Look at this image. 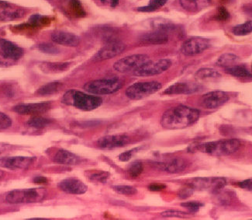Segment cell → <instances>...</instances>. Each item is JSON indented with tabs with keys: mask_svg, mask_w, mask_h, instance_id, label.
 <instances>
[{
	"mask_svg": "<svg viewBox=\"0 0 252 220\" xmlns=\"http://www.w3.org/2000/svg\"><path fill=\"white\" fill-rule=\"evenodd\" d=\"M200 113L196 109L185 105H178L168 109L163 114L161 126L165 129H182L197 122Z\"/></svg>",
	"mask_w": 252,
	"mask_h": 220,
	"instance_id": "obj_1",
	"label": "cell"
},
{
	"mask_svg": "<svg viewBox=\"0 0 252 220\" xmlns=\"http://www.w3.org/2000/svg\"><path fill=\"white\" fill-rule=\"evenodd\" d=\"M63 102L79 110L90 111L99 108L102 105V100L101 97L94 94H85L79 90H70L63 96Z\"/></svg>",
	"mask_w": 252,
	"mask_h": 220,
	"instance_id": "obj_2",
	"label": "cell"
},
{
	"mask_svg": "<svg viewBox=\"0 0 252 220\" xmlns=\"http://www.w3.org/2000/svg\"><path fill=\"white\" fill-rule=\"evenodd\" d=\"M241 147L239 140L236 139L210 142L194 146L193 151L201 152L211 156H222L233 154Z\"/></svg>",
	"mask_w": 252,
	"mask_h": 220,
	"instance_id": "obj_3",
	"label": "cell"
},
{
	"mask_svg": "<svg viewBox=\"0 0 252 220\" xmlns=\"http://www.w3.org/2000/svg\"><path fill=\"white\" fill-rule=\"evenodd\" d=\"M47 194V190L42 187L17 189L8 192L5 197V201L9 204L37 203L44 200Z\"/></svg>",
	"mask_w": 252,
	"mask_h": 220,
	"instance_id": "obj_4",
	"label": "cell"
},
{
	"mask_svg": "<svg viewBox=\"0 0 252 220\" xmlns=\"http://www.w3.org/2000/svg\"><path fill=\"white\" fill-rule=\"evenodd\" d=\"M123 83L120 79H102L90 81L84 85V90L94 95H107L114 94L122 88Z\"/></svg>",
	"mask_w": 252,
	"mask_h": 220,
	"instance_id": "obj_5",
	"label": "cell"
},
{
	"mask_svg": "<svg viewBox=\"0 0 252 220\" xmlns=\"http://www.w3.org/2000/svg\"><path fill=\"white\" fill-rule=\"evenodd\" d=\"M161 83L157 81L139 82L126 89V96L130 100L143 99L161 90Z\"/></svg>",
	"mask_w": 252,
	"mask_h": 220,
	"instance_id": "obj_6",
	"label": "cell"
},
{
	"mask_svg": "<svg viewBox=\"0 0 252 220\" xmlns=\"http://www.w3.org/2000/svg\"><path fill=\"white\" fill-rule=\"evenodd\" d=\"M149 61L150 59L146 55L136 54V55H129L117 61L114 63V69L115 71L118 72L120 73H127L131 72L133 73Z\"/></svg>",
	"mask_w": 252,
	"mask_h": 220,
	"instance_id": "obj_7",
	"label": "cell"
},
{
	"mask_svg": "<svg viewBox=\"0 0 252 220\" xmlns=\"http://www.w3.org/2000/svg\"><path fill=\"white\" fill-rule=\"evenodd\" d=\"M172 63L169 59H159L157 61H149L141 68L133 72V75L139 77H148L159 75L171 68Z\"/></svg>",
	"mask_w": 252,
	"mask_h": 220,
	"instance_id": "obj_8",
	"label": "cell"
},
{
	"mask_svg": "<svg viewBox=\"0 0 252 220\" xmlns=\"http://www.w3.org/2000/svg\"><path fill=\"white\" fill-rule=\"evenodd\" d=\"M227 182L222 178H198L190 180L187 187L198 191H218L226 185Z\"/></svg>",
	"mask_w": 252,
	"mask_h": 220,
	"instance_id": "obj_9",
	"label": "cell"
},
{
	"mask_svg": "<svg viewBox=\"0 0 252 220\" xmlns=\"http://www.w3.org/2000/svg\"><path fill=\"white\" fill-rule=\"evenodd\" d=\"M28 10L23 6H17L6 1H0V21L9 22L24 18Z\"/></svg>",
	"mask_w": 252,
	"mask_h": 220,
	"instance_id": "obj_10",
	"label": "cell"
},
{
	"mask_svg": "<svg viewBox=\"0 0 252 220\" xmlns=\"http://www.w3.org/2000/svg\"><path fill=\"white\" fill-rule=\"evenodd\" d=\"M125 48H126L125 44H123L121 41L111 40L96 52L93 58V60L100 62V61L113 59L117 55H121L125 51Z\"/></svg>",
	"mask_w": 252,
	"mask_h": 220,
	"instance_id": "obj_11",
	"label": "cell"
},
{
	"mask_svg": "<svg viewBox=\"0 0 252 220\" xmlns=\"http://www.w3.org/2000/svg\"><path fill=\"white\" fill-rule=\"evenodd\" d=\"M210 40L203 37H192L188 39L182 45V53L187 56L199 55L210 48Z\"/></svg>",
	"mask_w": 252,
	"mask_h": 220,
	"instance_id": "obj_12",
	"label": "cell"
},
{
	"mask_svg": "<svg viewBox=\"0 0 252 220\" xmlns=\"http://www.w3.org/2000/svg\"><path fill=\"white\" fill-rule=\"evenodd\" d=\"M228 100V94L225 92L216 90L209 92L202 96L200 98V105L206 109H218L227 103Z\"/></svg>",
	"mask_w": 252,
	"mask_h": 220,
	"instance_id": "obj_13",
	"label": "cell"
},
{
	"mask_svg": "<svg viewBox=\"0 0 252 220\" xmlns=\"http://www.w3.org/2000/svg\"><path fill=\"white\" fill-rule=\"evenodd\" d=\"M51 109L50 102L42 103L21 104L13 107V110L21 115H40Z\"/></svg>",
	"mask_w": 252,
	"mask_h": 220,
	"instance_id": "obj_14",
	"label": "cell"
},
{
	"mask_svg": "<svg viewBox=\"0 0 252 220\" xmlns=\"http://www.w3.org/2000/svg\"><path fill=\"white\" fill-rule=\"evenodd\" d=\"M35 158L30 156H9L0 159V167L12 171L29 168L34 162Z\"/></svg>",
	"mask_w": 252,
	"mask_h": 220,
	"instance_id": "obj_15",
	"label": "cell"
},
{
	"mask_svg": "<svg viewBox=\"0 0 252 220\" xmlns=\"http://www.w3.org/2000/svg\"><path fill=\"white\" fill-rule=\"evenodd\" d=\"M130 143V137L126 135H111L101 137L97 141V146L101 149H111L125 147Z\"/></svg>",
	"mask_w": 252,
	"mask_h": 220,
	"instance_id": "obj_16",
	"label": "cell"
},
{
	"mask_svg": "<svg viewBox=\"0 0 252 220\" xmlns=\"http://www.w3.org/2000/svg\"><path fill=\"white\" fill-rule=\"evenodd\" d=\"M59 187L67 194H82L88 190V187L82 181L76 178H66L59 183Z\"/></svg>",
	"mask_w": 252,
	"mask_h": 220,
	"instance_id": "obj_17",
	"label": "cell"
},
{
	"mask_svg": "<svg viewBox=\"0 0 252 220\" xmlns=\"http://www.w3.org/2000/svg\"><path fill=\"white\" fill-rule=\"evenodd\" d=\"M0 49L4 59L13 61L21 59L24 53L23 48L6 39H0Z\"/></svg>",
	"mask_w": 252,
	"mask_h": 220,
	"instance_id": "obj_18",
	"label": "cell"
},
{
	"mask_svg": "<svg viewBox=\"0 0 252 220\" xmlns=\"http://www.w3.org/2000/svg\"><path fill=\"white\" fill-rule=\"evenodd\" d=\"M201 86L197 83L179 82L169 86L163 92L165 95H180V94H191L201 90Z\"/></svg>",
	"mask_w": 252,
	"mask_h": 220,
	"instance_id": "obj_19",
	"label": "cell"
},
{
	"mask_svg": "<svg viewBox=\"0 0 252 220\" xmlns=\"http://www.w3.org/2000/svg\"><path fill=\"white\" fill-rule=\"evenodd\" d=\"M51 40L56 44L66 47H77L80 44V38L77 35L64 31H55L51 34Z\"/></svg>",
	"mask_w": 252,
	"mask_h": 220,
	"instance_id": "obj_20",
	"label": "cell"
},
{
	"mask_svg": "<svg viewBox=\"0 0 252 220\" xmlns=\"http://www.w3.org/2000/svg\"><path fill=\"white\" fill-rule=\"evenodd\" d=\"M189 163L183 158H173L170 160L158 163L159 169L169 174H177L187 170Z\"/></svg>",
	"mask_w": 252,
	"mask_h": 220,
	"instance_id": "obj_21",
	"label": "cell"
},
{
	"mask_svg": "<svg viewBox=\"0 0 252 220\" xmlns=\"http://www.w3.org/2000/svg\"><path fill=\"white\" fill-rule=\"evenodd\" d=\"M141 41L148 44H166L168 41V35L159 30L154 29L152 32L144 34L141 37Z\"/></svg>",
	"mask_w": 252,
	"mask_h": 220,
	"instance_id": "obj_22",
	"label": "cell"
},
{
	"mask_svg": "<svg viewBox=\"0 0 252 220\" xmlns=\"http://www.w3.org/2000/svg\"><path fill=\"white\" fill-rule=\"evenodd\" d=\"M212 0H179L180 5L186 11L196 13L210 6Z\"/></svg>",
	"mask_w": 252,
	"mask_h": 220,
	"instance_id": "obj_23",
	"label": "cell"
},
{
	"mask_svg": "<svg viewBox=\"0 0 252 220\" xmlns=\"http://www.w3.org/2000/svg\"><path fill=\"white\" fill-rule=\"evenodd\" d=\"M81 158L65 149H59L54 157V161L63 165H77L81 163Z\"/></svg>",
	"mask_w": 252,
	"mask_h": 220,
	"instance_id": "obj_24",
	"label": "cell"
},
{
	"mask_svg": "<svg viewBox=\"0 0 252 220\" xmlns=\"http://www.w3.org/2000/svg\"><path fill=\"white\" fill-rule=\"evenodd\" d=\"M71 62H65V63H50V62H44L39 65L40 70L46 74H56L64 73L69 70L71 67Z\"/></svg>",
	"mask_w": 252,
	"mask_h": 220,
	"instance_id": "obj_25",
	"label": "cell"
},
{
	"mask_svg": "<svg viewBox=\"0 0 252 220\" xmlns=\"http://www.w3.org/2000/svg\"><path fill=\"white\" fill-rule=\"evenodd\" d=\"M66 13L70 17L82 18L86 17V11L79 0H67L65 5Z\"/></svg>",
	"mask_w": 252,
	"mask_h": 220,
	"instance_id": "obj_26",
	"label": "cell"
},
{
	"mask_svg": "<svg viewBox=\"0 0 252 220\" xmlns=\"http://www.w3.org/2000/svg\"><path fill=\"white\" fill-rule=\"evenodd\" d=\"M63 84L59 81H55L51 83H47L44 86H40V88L36 91V95L40 97H48L57 94L63 89Z\"/></svg>",
	"mask_w": 252,
	"mask_h": 220,
	"instance_id": "obj_27",
	"label": "cell"
},
{
	"mask_svg": "<svg viewBox=\"0 0 252 220\" xmlns=\"http://www.w3.org/2000/svg\"><path fill=\"white\" fill-rule=\"evenodd\" d=\"M152 28L154 29L165 32L168 35L170 32H176L177 31V26L176 24H173L170 21L164 19H158L154 20L152 22Z\"/></svg>",
	"mask_w": 252,
	"mask_h": 220,
	"instance_id": "obj_28",
	"label": "cell"
},
{
	"mask_svg": "<svg viewBox=\"0 0 252 220\" xmlns=\"http://www.w3.org/2000/svg\"><path fill=\"white\" fill-rule=\"evenodd\" d=\"M226 72L230 75L235 76V77L245 78L252 76L246 66L244 65H234L228 68H226Z\"/></svg>",
	"mask_w": 252,
	"mask_h": 220,
	"instance_id": "obj_29",
	"label": "cell"
},
{
	"mask_svg": "<svg viewBox=\"0 0 252 220\" xmlns=\"http://www.w3.org/2000/svg\"><path fill=\"white\" fill-rule=\"evenodd\" d=\"M238 61V57L234 54L226 53L221 55L220 57L217 61V66L228 68L230 66H234Z\"/></svg>",
	"mask_w": 252,
	"mask_h": 220,
	"instance_id": "obj_30",
	"label": "cell"
},
{
	"mask_svg": "<svg viewBox=\"0 0 252 220\" xmlns=\"http://www.w3.org/2000/svg\"><path fill=\"white\" fill-rule=\"evenodd\" d=\"M87 175L92 182L101 183H106L110 177V173L101 171H90Z\"/></svg>",
	"mask_w": 252,
	"mask_h": 220,
	"instance_id": "obj_31",
	"label": "cell"
},
{
	"mask_svg": "<svg viewBox=\"0 0 252 220\" xmlns=\"http://www.w3.org/2000/svg\"><path fill=\"white\" fill-rule=\"evenodd\" d=\"M51 23V19L48 17H43L40 15H33L29 19L28 25L31 28H39L41 26H47Z\"/></svg>",
	"mask_w": 252,
	"mask_h": 220,
	"instance_id": "obj_32",
	"label": "cell"
},
{
	"mask_svg": "<svg viewBox=\"0 0 252 220\" xmlns=\"http://www.w3.org/2000/svg\"><path fill=\"white\" fill-rule=\"evenodd\" d=\"M221 74L211 68H202L195 73V77L199 79H212L220 77Z\"/></svg>",
	"mask_w": 252,
	"mask_h": 220,
	"instance_id": "obj_33",
	"label": "cell"
},
{
	"mask_svg": "<svg viewBox=\"0 0 252 220\" xmlns=\"http://www.w3.org/2000/svg\"><path fill=\"white\" fill-rule=\"evenodd\" d=\"M51 122L52 121L49 118H45V117L37 116V117H33L31 118L27 122V124H28V126L32 127L33 129H42L49 125Z\"/></svg>",
	"mask_w": 252,
	"mask_h": 220,
	"instance_id": "obj_34",
	"label": "cell"
},
{
	"mask_svg": "<svg viewBox=\"0 0 252 220\" xmlns=\"http://www.w3.org/2000/svg\"><path fill=\"white\" fill-rule=\"evenodd\" d=\"M232 33L236 36H245L252 33V20H249L244 24L234 27Z\"/></svg>",
	"mask_w": 252,
	"mask_h": 220,
	"instance_id": "obj_35",
	"label": "cell"
},
{
	"mask_svg": "<svg viewBox=\"0 0 252 220\" xmlns=\"http://www.w3.org/2000/svg\"><path fill=\"white\" fill-rule=\"evenodd\" d=\"M143 170H144L143 163L141 161L136 160V161L132 162L130 163L129 167H128L127 171L130 177L135 178L141 175Z\"/></svg>",
	"mask_w": 252,
	"mask_h": 220,
	"instance_id": "obj_36",
	"label": "cell"
},
{
	"mask_svg": "<svg viewBox=\"0 0 252 220\" xmlns=\"http://www.w3.org/2000/svg\"><path fill=\"white\" fill-rule=\"evenodd\" d=\"M112 188L118 194L126 195V196H132L137 193V188L133 186L115 185L112 186Z\"/></svg>",
	"mask_w": 252,
	"mask_h": 220,
	"instance_id": "obj_37",
	"label": "cell"
},
{
	"mask_svg": "<svg viewBox=\"0 0 252 220\" xmlns=\"http://www.w3.org/2000/svg\"><path fill=\"white\" fill-rule=\"evenodd\" d=\"M167 1H168V0H151L148 6L138 8L137 10L142 12L154 11V10H156V9L164 6V5L166 4Z\"/></svg>",
	"mask_w": 252,
	"mask_h": 220,
	"instance_id": "obj_38",
	"label": "cell"
},
{
	"mask_svg": "<svg viewBox=\"0 0 252 220\" xmlns=\"http://www.w3.org/2000/svg\"><path fill=\"white\" fill-rule=\"evenodd\" d=\"M39 51L43 53L50 54V55H56L60 52V49L57 46L51 43H42L37 45Z\"/></svg>",
	"mask_w": 252,
	"mask_h": 220,
	"instance_id": "obj_39",
	"label": "cell"
},
{
	"mask_svg": "<svg viewBox=\"0 0 252 220\" xmlns=\"http://www.w3.org/2000/svg\"><path fill=\"white\" fill-rule=\"evenodd\" d=\"M229 18H230V13L227 11V9L223 6H219L216 10L215 14L213 17L214 20L220 21V22L227 21Z\"/></svg>",
	"mask_w": 252,
	"mask_h": 220,
	"instance_id": "obj_40",
	"label": "cell"
},
{
	"mask_svg": "<svg viewBox=\"0 0 252 220\" xmlns=\"http://www.w3.org/2000/svg\"><path fill=\"white\" fill-rule=\"evenodd\" d=\"M12 125V120L9 116L0 111V129H7Z\"/></svg>",
	"mask_w": 252,
	"mask_h": 220,
	"instance_id": "obj_41",
	"label": "cell"
},
{
	"mask_svg": "<svg viewBox=\"0 0 252 220\" xmlns=\"http://www.w3.org/2000/svg\"><path fill=\"white\" fill-rule=\"evenodd\" d=\"M201 203L198 202H187L182 203V206L186 208L187 210L191 212V213H195V212L199 211V209L202 207Z\"/></svg>",
	"mask_w": 252,
	"mask_h": 220,
	"instance_id": "obj_42",
	"label": "cell"
},
{
	"mask_svg": "<svg viewBox=\"0 0 252 220\" xmlns=\"http://www.w3.org/2000/svg\"><path fill=\"white\" fill-rule=\"evenodd\" d=\"M161 216L164 217H184L187 216V213H183L180 211H174V210H168V211H164L161 213Z\"/></svg>",
	"mask_w": 252,
	"mask_h": 220,
	"instance_id": "obj_43",
	"label": "cell"
},
{
	"mask_svg": "<svg viewBox=\"0 0 252 220\" xmlns=\"http://www.w3.org/2000/svg\"><path fill=\"white\" fill-rule=\"evenodd\" d=\"M137 149H130V150L126 151L121 153L119 156V160L123 162L128 161L131 159L132 156H133L134 152H137Z\"/></svg>",
	"mask_w": 252,
	"mask_h": 220,
	"instance_id": "obj_44",
	"label": "cell"
},
{
	"mask_svg": "<svg viewBox=\"0 0 252 220\" xmlns=\"http://www.w3.org/2000/svg\"><path fill=\"white\" fill-rule=\"evenodd\" d=\"M13 147L10 144L6 143H0V155H3L6 152H9L13 150Z\"/></svg>",
	"mask_w": 252,
	"mask_h": 220,
	"instance_id": "obj_45",
	"label": "cell"
},
{
	"mask_svg": "<svg viewBox=\"0 0 252 220\" xmlns=\"http://www.w3.org/2000/svg\"><path fill=\"white\" fill-rule=\"evenodd\" d=\"M193 192V190L187 187L185 188L182 189L181 191H179V195L180 198H188Z\"/></svg>",
	"mask_w": 252,
	"mask_h": 220,
	"instance_id": "obj_46",
	"label": "cell"
},
{
	"mask_svg": "<svg viewBox=\"0 0 252 220\" xmlns=\"http://www.w3.org/2000/svg\"><path fill=\"white\" fill-rule=\"evenodd\" d=\"M240 187L247 190H252V179H248V180L243 181L238 183Z\"/></svg>",
	"mask_w": 252,
	"mask_h": 220,
	"instance_id": "obj_47",
	"label": "cell"
},
{
	"mask_svg": "<svg viewBox=\"0 0 252 220\" xmlns=\"http://www.w3.org/2000/svg\"><path fill=\"white\" fill-rule=\"evenodd\" d=\"M149 190L152 191H160L163 189L166 188V185H164V184H161V183H153V184H151L148 187Z\"/></svg>",
	"mask_w": 252,
	"mask_h": 220,
	"instance_id": "obj_48",
	"label": "cell"
},
{
	"mask_svg": "<svg viewBox=\"0 0 252 220\" xmlns=\"http://www.w3.org/2000/svg\"><path fill=\"white\" fill-rule=\"evenodd\" d=\"M33 182L37 184H44V183H48V179L44 177H37L34 178Z\"/></svg>",
	"mask_w": 252,
	"mask_h": 220,
	"instance_id": "obj_49",
	"label": "cell"
},
{
	"mask_svg": "<svg viewBox=\"0 0 252 220\" xmlns=\"http://www.w3.org/2000/svg\"><path fill=\"white\" fill-rule=\"evenodd\" d=\"M120 0H110V5L112 7L114 8L118 5Z\"/></svg>",
	"mask_w": 252,
	"mask_h": 220,
	"instance_id": "obj_50",
	"label": "cell"
},
{
	"mask_svg": "<svg viewBox=\"0 0 252 220\" xmlns=\"http://www.w3.org/2000/svg\"><path fill=\"white\" fill-rule=\"evenodd\" d=\"M246 10L249 12V13H250L251 14H252V5H251V7H247Z\"/></svg>",
	"mask_w": 252,
	"mask_h": 220,
	"instance_id": "obj_51",
	"label": "cell"
},
{
	"mask_svg": "<svg viewBox=\"0 0 252 220\" xmlns=\"http://www.w3.org/2000/svg\"><path fill=\"white\" fill-rule=\"evenodd\" d=\"M4 175H5V172H4L3 171H2V170H0V179H1Z\"/></svg>",
	"mask_w": 252,
	"mask_h": 220,
	"instance_id": "obj_52",
	"label": "cell"
},
{
	"mask_svg": "<svg viewBox=\"0 0 252 220\" xmlns=\"http://www.w3.org/2000/svg\"><path fill=\"white\" fill-rule=\"evenodd\" d=\"M99 1H101L102 2H106L107 0H99Z\"/></svg>",
	"mask_w": 252,
	"mask_h": 220,
	"instance_id": "obj_53",
	"label": "cell"
},
{
	"mask_svg": "<svg viewBox=\"0 0 252 220\" xmlns=\"http://www.w3.org/2000/svg\"></svg>",
	"mask_w": 252,
	"mask_h": 220,
	"instance_id": "obj_54",
	"label": "cell"
}]
</instances>
